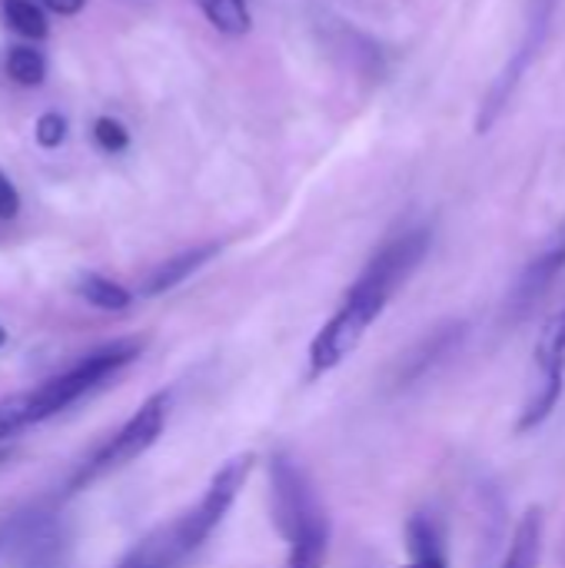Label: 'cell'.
<instances>
[{
    "label": "cell",
    "instance_id": "obj_1",
    "mask_svg": "<svg viewBox=\"0 0 565 568\" xmlns=\"http://www.w3.org/2000/svg\"><path fill=\"white\" fill-rule=\"evenodd\" d=\"M430 253V233L426 230H406L403 236L383 243L376 256L363 266V273L346 290L336 313L320 326V333L310 343V376H326L336 366H343L373 323L386 313L390 300L406 286V280L416 273V266Z\"/></svg>",
    "mask_w": 565,
    "mask_h": 568
},
{
    "label": "cell",
    "instance_id": "obj_2",
    "mask_svg": "<svg viewBox=\"0 0 565 568\" xmlns=\"http://www.w3.org/2000/svg\"><path fill=\"white\" fill-rule=\"evenodd\" d=\"M253 473V456H233L226 459L213 479L206 483L203 496L180 513L176 519L157 526L150 536H143L117 568H183L223 526L233 503L240 499L246 479Z\"/></svg>",
    "mask_w": 565,
    "mask_h": 568
},
{
    "label": "cell",
    "instance_id": "obj_3",
    "mask_svg": "<svg viewBox=\"0 0 565 568\" xmlns=\"http://www.w3.org/2000/svg\"><path fill=\"white\" fill-rule=\"evenodd\" d=\"M270 509L286 542L283 568H323L330 552V519L306 479V473L286 456L270 459Z\"/></svg>",
    "mask_w": 565,
    "mask_h": 568
},
{
    "label": "cell",
    "instance_id": "obj_4",
    "mask_svg": "<svg viewBox=\"0 0 565 568\" xmlns=\"http://www.w3.org/2000/svg\"><path fill=\"white\" fill-rule=\"evenodd\" d=\"M143 349H147V343L137 339V336L110 339V343L90 349L87 356H80L63 373H57V376L43 379L40 386L27 389L30 409H33V423H47V419L60 416L63 409L77 406L83 396H90L93 389H100L103 383H110L117 373H123L127 366H133L143 356Z\"/></svg>",
    "mask_w": 565,
    "mask_h": 568
},
{
    "label": "cell",
    "instance_id": "obj_5",
    "mask_svg": "<svg viewBox=\"0 0 565 568\" xmlns=\"http://www.w3.org/2000/svg\"><path fill=\"white\" fill-rule=\"evenodd\" d=\"M170 409H173V396L167 389L163 393H153L150 399H143L140 409L113 436H107V443L90 459H83L77 466V473L67 483V493L70 496L80 493V489L93 486L97 479H103V476L130 466V463H137L147 449H153L160 443L167 423H170Z\"/></svg>",
    "mask_w": 565,
    "mask_h": 568
},
{
    "label": "cell",
    "instance_id": "obj_6",
    "mask_svg": "<svg viewBox=\"0 0 565 568\" xmlns=\"http://www.w3.org/2000/svg\"><path fill=\"white\" fill-rule=\"evenodd\" d=\"M565 386V306L543 326L533 349V369L526 386V403L519 409V433L539 429L559 406Z\"/></svg>",
    "mask_w": 565,
    "mask_h": 568
},
{
    "label": "cell",
    "instance_id": "obj_7",
    "mask_svg": "<svg viewBox=\"0 0 565 568\" xmlns=\"http://www.w3.org/2000/svg\"><path fill=\"white\" fill-rule=\"evenodd\" d=\"M406 568H450L443 523L430 513H416L406 523Z\"/></svg>",
    "mask_w": 565,
    "mask_h": 568
},
{
    "label": "cell",
    "instance_id": "obj_8",
    "mask_svg": "<svg viewBox=\"0 0 565 568\" xmlns=\"http://www.w3.org/2000/svg\"><path fill=\"white\" fill-rule=\"evenodd\" d=\"M220 253V243H203V246H193V250H183L170 260H163L140 286V296H163L170 290H176L180 283H186L196 270H203L213 256Z\"/></svg>",
    "mask_w": 565,
    "mask_h": 568
},
{
    "label": "cell",
    "instance_id": "obj_9",
    "mask_svg": "<svg viewBox=\"0 0 565 568\" xmlns=\"http://www.w3.org/2000/svg\"><path fill=\"white\" fill-rule=\"evenodd\" d=\"M543 549H546V516H543V509H529L509 539L503 568H539Z\"/></svg>",
    "mask_w": 565,
    "mask_h": 568
},
{
    "label": "cell",
    "instance_id": "obj_10",
    "mask_svg": "<svg viewBox=\"0 0 565 568\" xmlns=\"http://www.w3.org/2000/svg\"><path fill=\"white\" fill-rule=\"evenodd\" d=\"M77 293H80L83 303H90V306H97V310H103V313H123V310H130V303H133V293H130L127 286H120V283L110 280V276H97V273L80 276Z\"/></svg>",
    "mask_w": 565,
    "mask_h": 568
},
{
    "label": "cell",
    "instance_id": "obj_11",
    "mask_svg": "<svg viewBox=\"0 0 565 568\" xmlns=\"http://www.w3.org/2000/svg\"><path fill=\"white\" fill-rule=\"evenodd\" d=\"M196 3L206 13V20L226 37H243L253 27L246 0H196Z\"/></svg>",
    "mask_w": 565,
    "mask_h": 568
},
{
    "label": "cell",
    "instance_id": "obj_12",
    "mask_svg": "<svg viewBox=\"0 0 565 568\" xmlns=\"http://www.w3.org/2000/svg\"><path fill=\"white\" fill-rule=\"evenodd\" d=\"M565 266V220L563 226H559V233H556V243L533 263V270L526 273V280H523V293H526V300L529 296H539L543 293V286L546 283H553V276L559 273Z\"/></svg>",
    "mask_w": 565,
    "mask_h": 568
},
{
    "label": "cell",
    "instance_id": "obj_13",
    "mask_svg": "<svg viewBox=\"0 0 565 568\" xmlns=\"http://www.w3.org/2000/svg\"><path fill=\"white\" fill-rule=\"evenodd\" d=\"M33 423V409H30V396L27 389L23 393H10V396H0V443L3 439H13L20 433H27Z\"/></svg>",
    "mask_w": 565,
    "mask_h": 568
},
{
    "label": "cell",
    "instance_id": "obj_14",
    "mask_svg": "<svg viewBox=\"0 0 565 568\" xmlns=\"http://www.w3.org/2000/svg\"><path fill=\"white\" fill-rule=\"evenodd\" d=\"M3 20H7L17 33L30 37V40H40V37H47V30H50L43 10H40L33 0H7V3H3Z\"/></svg>",
    "mask_w": 565,
    "mask_h": 568
},
{
    "label": "cell",
    "instance_id": "obj_15",
    "mask_svg": "<svg viewBox=\"0 0 565 568\" xmlns=\"http://www.w3.org/2000/svg\"><path fill=\"white\" fill-rule=\"evenodd\" d=\"M7 77L17 80L20 87H37L47 77V63L33 47H13L7 53Z\"/></svg>",
    "mask_w": 565,
    "mask_h": 568
},
{
    "label": "cell",
    "instance_id": "obj_16",
    "mask_svg": "<svg viewBox=\"0 0 565 568\" xmlns=\"http://www.w3.org/2000/svg\"><path fill=\"white\" fill-rule=\"evenodd\" d=\"M93 140L107 153H123L130 146V130L120 120H113V116H100L93 123Z\"/></svg>",
    "mask_w": 565,
    "mask_h": 568
},
{
    "label": "cell",
    "instance_id": "obj_17",
    "mask_svg": "<svg viewBox=\"0 0 565 568\" xmlns=\"http://www.w3.org/2000/svg\"><path fill=\"white\" fill-rule=\"evenodd\" d=\"M63 136H67V120H63L60 113H43V116L37 120V143H40L43 150L60 146Z\"/></svg>",
    "mask_w": 565,
    "mask_h": 568
},
{
    "label": "cell",
    "instance_id": "obj_18",
    "mask_svg": "<svg viewBox=\"0 0 565 568\" xmlns=\"http://www.w3.org/2000/svg\"><path fill=\"white\" fill-rule=\"evenodd\" d=\"M23 568H67V566H63V552H60V546H53V542H37V546H33V552H30V559L23 562Z\"/></svg>",
    "mask_w": 565,
    "mask_h": 568
},
{
    "label": "cell",
    "instance_id": "obj_19",
    "mask_svg": "<svg viewBox=\"0 0 565 568\" xmlns=\"http://www.w3.org/2000/svg\"><path fill=\"white\" fill-rule=\"evenodd\" d=\"M17 213H20V196L13 183L7 180V173L0 170V220H13Z\"/></svg>",
    "mask_w": 565,
    "mask_h": 568
},
{
    "label": "cell",
    "instance_id": "obj_20",
    "mask_svg": "<svg viewBox=\"0 0 565 568\" xmlns=\"http://www.w3.org/2000/svg\"><path fill=\"white\" fill-rule=\"evenodd\" d=\"M83 3H87V0H43V7H50L53 13H67V17H70V13H80Z\"/></svg>",
    "mask_w": 565,
    "mask_h": 568
},
{
    "label": "cell",
    "instance_id": "obj_21",
    "mask_svg": "<svg viewBox=\"0 0 565 568\" xmlns=\"http://www.w3.org/2000/svg\"><path fill=\"white\" fill-rule=\"evenodd\" d=\"M13 539H17V526H3V529H0V556H3V549H7Z\"/></svg>",
    "mask_w": 565,
    "mask_h": 568
},
{
    "label": "cell",
    "instance_id": "obj_22",
    "mask_svg": "<svg viewBox=\"0 0 565 568\" xmlns=\"http://www.w3.org/2000/svg\"><path fill=\"white\" fill-rule=\"evenodd\" d=\"M3 346H7V326L0 323V349H3Z\"/></svg>",
    "mask_w": 565,
    "mask_h": 568
},
{
    "label": "cell",
    "instance_id": "obj_23",
    "mask_svg": "<svg viewBox=\"0 0 565 568\" xmlns=\"http://www.w3.org/2000/svg\"><path fill=\"white\" fill-rule=\"evenodd\" d=\"M0 459H3V453H0Z\"/></svg>",
    "mask_w": 565,
    "mask_h": 568
}]
</instances>
